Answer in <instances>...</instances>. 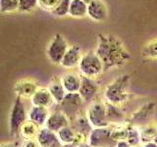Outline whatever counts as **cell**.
<instances>
[{"instance_id": "obj_14", "label": "cell", "mask_w": 157, "mask_h": 147, "mask_svg": "<svg viewBox=\"0 0 157 147\" xmlns=\"http://www.w3.org/2000/svg\"><path fill=\"white\" fill-rule=\"evenodd\" d=\"M70 125H71V121L69 120V118L61 110L56 108L55 111H52L50 113V116H49L45 124V127L57 134L63 127L68 126Z\"/></svg>"}, {"instance_id": "obj_1", "label": "cell", "mask_w": 157, "mask_h": 147, "mask_svg": "<svg viewBox=\"0 0 157 147\" xmlns=\"http://www.w3.org/2000/svg\"><path fill=\"white\" fill-rule=\"evenodd\" d=\"M95 53L103 63L104 72L124 66L131 59V54L124 43L110 33L98 34Z\"/></svg>"}, {"instance_id": "obj_4", "label": "cell", "mask_w": 157, "mask_h": 147, "mask_svg": "<svg viewBox=\"0 0 157 147\" xmlns=\"http://www.w3.org/2000/svg\"><path fill=\"white\" fill-rule=\"evenodd\" d=\"M86 117L93 129L110 126L106 115V102L104 99H96L86 108Z\"/></svg>"}, {"instance_id": "obj_36", "label": "cell", "mask_w": 157, "mask_h": 147, "mask_svg": "<svg viewBox=\"0 0 157 147\" xmlns=\"http://www.w3.org/2000/svg\"><path fill=\"white\" fill-rule=\"evenodd\" d=\"M0 147H18L15 145L13 142H1Z\"/></svg>"}, {"instance_id": "obj_38", "label": "cell", "mask_w": 157, "mask_h": 147, "mask_svg": "<svg viewBox=\"0 0 157 147\" xmlns=\"http://www.w3.org/2000/svg\"><path fill=\"white\" fill-rule=\"evenodd\" d=\"M153 141H154V142H155V143L157 144V134H156V136H155V138L153 139Z\"/></svg>"}, {"instance_id": "obj_19", "label": "cell", "mask_w": 157, "mask_h": 147, "mask_svg": "<svg viewBox=\"0 0 157 147\" xmlns=\"http://www.w3.org/2000/svg\"><path fill=\"white\" fill-rule=\"evenodd\" d=\"M50 113L51 112L49 111V109H46V108L32 106L28 112V120L34 123L39 127H44L50 116Z\"/></svg>"}, {"instance_id": "obj_22", "label": "cell", "mask_w": 157, "mask_h": 147, "mask_svg": "<svg viewBox=\"0 0 157 147\" xmlns=\"http://www.w3.org/2000/svg\"><path fill=\"white\" fill-rule=\"evenodd\" d=\"M41 127L31 121H26L20 129L19 134L23 139H36L37 134Z\"/></svg>"}, {"instance_id": "obj_37", "label": "cell", "mask_w": 157, "mask_h": 147, "mask_svg": "<svg viewBox=\"0 0 157 147\" xmlns=\"http://www.w3.org/2000/svg\"><path fill=\"white\" fill-rule=\"evenodd\" d=\"M82 1H83V2L86 3V4H90V3L92 1V0H82Z\"/></svg>"}, {"instance_id": "obj_16", "label": "cell", "mask_w": 157, "mask_h": 147, "mask_svg": "<svg viewBox=\"0 0 157 147\" xmlns=\"http://www.w3.org/2000/svg\"><path fill=\"white\" fill-rule=\"evenodd\" d=\"M108 15V10L102 0H92L87 4V17L94 22H104Z\"/></svg>"}, {"instance_id": "obj_34", "label": "cell", "mask_w": 157, "mask_h": 147, "mask_svg": "<svg viewBox=\"0 0 157 147\" xmlns=\"http://www.w3.org/2000/svg\"><path fill=\"white\" fill-rule=\"evenodd\" d=\"M115 147H132V146L129 144V142H128L127 140H122V141L117 142Z\"/></svg>"}, {"instance_id": "obj_9", "label": "cell", "mask_w": 157, "mask_h": 147, "mask_svg": "<svg viewBox=\"0 0 157 147\" xmlns=\"http://www.w3.org/2000/svg\"><path fill=\"white\" fill-rule=\"evenodd\" d=\"M87 142L91 147H115L117 144L111 137V126L93 129L88 135Z\"/></svg>"}, {"instance_id": "obj_15", "label": "cell", "mask_w": 157, "mask_h": 147, "mask_svg": "<svg viewBox=\"0 0 157 147\" xmlns=\"http://www.w3.org/2000/svg\"><path fill=\"white\" fill-rule=\"evenodd\" d=\"M82 53L81 47L77 45V44H73V45L69 46L66 54L64 55L62 62L60 65L67 70H71V69H75L78 67V64L82 59Z\"/></svg>"}, {"instance_id": "obj_21", "label": "cell", "mask_w": 157, "mask_h": 147, "mask_svg": "<svg viewBox=\"0 0 157 147\" xmlns=\"http://www.w3.org/2000/svg\"><path fill=\"white\" fill-rule=\"evenodd\" d=\"M71 126L75 130L76 132H80V134H85L86 136H87V138H88V135L90 134V132L93 130L91 124L86 117V110L81 112L80 114L71 122Z\"/></svg>"}, {"instance_id": "obj_20", "label": "cell", "mask_w": 157, "mask_h": 147, "mask_svg": "<svg viewBox=\"0 0 157 147\" xmlns=\"http://www.w3.org/2000/svg\"><path fill=\"white\" fill-rule=\"evenodd\" d=\"M47 88H48L49 92L51 93L54 100H55L56 105L60 104L67 94L65 88H64V86L62 85L61 77H59V76H53L50 78V81H49V83L47 85Z\"/></svg>"}, {"instance_id": "obj_12", "label": "cell", "mask_w": 157, "mask_h": 147, "mask_svg": "<svg viewBox=\"0 0 157 147\" xmlns=\"http://www.w3.org/2000/svg\"><path fill=\"white\" fill-rule=\"evenodd\" d=\"M106 102V101H105ZM106 115L110 126H119L129 124V116L121 106L106 102Z\"/></svg>"}, {"instance_id": "obj_17", "label": "cell", "mask_w": 157, "mask_h": 147, "mask_svg": "<svg viewBox=\"0 0 157 147\" xmlns=\"http://www.w3.org/2000/svg\"><path fill=\"white\" fill-rule=\"evenodd\" d=\"M36 141L38 142L39 147H62L60 139L56 132H54L47 127H41L39 130Z\"/></svg>"}, {"instance_id": "obj_23", "label": "cell", "mask_w": 157, "mask_h": 147, "mask_svg": "<svg viewBox=\"0 0 157 147\" xmlns=\"http://www.w3.org/2000/svg\"><path fill=\"white\" fill-rule=\"evenodd\" d=\"M69 16L73 18H83L87 16V4L82 0H71Z\"/></svg>"}, {"instance_id": "obj_25", "label": "cell", "mask_w": 157, "mask_h": 147, "mask_svg": "<svg viewBox=\"0 0 157 147\" xmlns=\"http://www.w3.org/2000/svg\"><path fill=\"white\" fill-rule=\"evenodd\" d=\"M141 56L144 59L157 60V37L144 44L141 49Z\"/></svg>"}, {"instance_id": "obj_2", "label": "cell", "mask_w": 157, "mask_h": 147, "mask_svg": "<svg viewBox=\"0 0 157 147\" xmlns=\"http://www.w3.org/2000/svg\"><path fill=\"white\" fill-rule=\"evenodd\" d=\"M130 81L129 75H122L113 80L105 87L103 92V99L111 104L123 107L130 100Z\"/></svg>"}, {"instance_id": "obj_32", "label": "cell", "mask_w": 157, "mask_h": 147, "mask_svg": "<svg viewBox=\"0 0 157 147\" xmlns=\"http://www.w3.org/2000/svg\"><path fill=\"white\" fill-rule=\"evenodd\" d=\"M59 0H38V6L45 11L51 12L56 7Z\"/></svg>"}, {"instance_id": "obj_31", "label": "cell", "mask_w": 157, "mask_h": 147, "mask_svg": "<svg viewBox=\"0 0 157 147\" xmlns=\"http://www.w3.org/2000/svg\"><path fill=\"white\" fill-rule=\"evenodd\" d=\"M36 6H38V0H19V11L21 12H31Z\"/></svg>"}, {"instance_id": "obj_18", "label": "cell", "mask_w": 157, "mask_h": 147, "mask_svg": "<svg viewBox=\"0 0 157 147\" xmlns=\"http://www.w3.org/2000/svg\"><path fill=\"white\" fill-rule=\"evenodd\" d=\"M82 76L80 74L68 72L61 76L62 85L67 93H78L81 87Z\"/></svg>"}, {"instance_id": "obj_26", "label": "cell", "mask_w": 157, "mask_h": 147, "mask_svg": "<svg viewBox=\"0 0 157 147\" xmlns=\"http://www.w3.org/2000/svg\"><path fill=\"white\" fill-rule=\"evenodd\" d=\"M140 130L142 144L145 143V142L153 141L157 134V125L151 124V123L145 126H140Z\"/></svg>"}, {"instance_id": "obj_27", "label": "cell", "mask_w": 157, "mask_h": 147, "mask_svg": "<svg viewBox=\"0 0 157 147\" xmlns=\"http://www.w3.org/2000/svg\"><path fill=\"white\" fill-rule=\"evenodd\" d=\"M129 124L119 125V126H111V137L112 139L119 142L122 140H126L128 136V130H129Z\"/></svg>"}, {"instance_id": "obj_35", "label": "cell", "mask_w": 157, "mask_h": 147, "mask_svg": "<svg viewBox=\"0 0 157 147\" xmlns=\"http://www.w3.org/2000/svg\"><path fill=\"white\" fill-rule=\"evenodd\" d=\"M141 147H157V144L154 141H149V142H145L141 145Z\"/></svg>"}, {"instance_id": "obj_3", "label": "cell", "mask_w": 157, "mask_h": 147, "mask_svg": "<svg viewBox=\"0 0 157 147\" xmlns=\"http://www.w3.org/2000/svg\"><path fill=\"white\" fill-rule=\"evenodd\" d=\"M78 68L81 76L93 78V80L100 77L102 74L104 73L103 63L95 51H87L86 53H82Z\"/></svg>"}, {"instance_id": "obj_7", "label": "cell", "mask_w": 157, "mask_h": 147, "mask_svg": "<svg viewBox=\"0 0 157 147\" xmlns=\"http://www.w3.org/2000/svg\"><path fill=\"white\" fill-rule=\"evenodd\" d=\"M69 48V44L62 34L56 33L49 41L46 48V56L51 63L60 65L64 55Z\"/></svg>"}, {"instance_id": "obj_39", "label": "cell", "mask_w": 157, "mask_h": 147, "mask_svg": "<svg viewBox=\"0 0 157 147\" xmlns=\"http://www.w3.org/2000/svg\"><path fill=\"white\" fill-rule=\"evenodd\" d=\"M137 147H141V146H137Z\"/></svg>"}, {"instance_id": "obj_40", "label": "cell", "mask_w": 157, "mask_h": 147, "mask_svg": "<svg viewBox=\"0 0 157 147\" xmlns=\"http://www.w3.org/2000/svg\"><path fill=\"white\" fill-rule=\"evenodd\" d=\"M62 147H64V146H62Z\"/></svg>"}, {"instance_id": "obj_24", "label": "cell", "mask_w": 157, "mask_h": 147, "mask_svg": "<svg viewBox=\"0 0 157 147\" xmlns=\"http://www.w3.org/2000/svg\"><path fill=\"white\" fill-rule=\"evenodd\" d=\"M126 140L129 142V144L132 147L141 146L142 145V141H141V134H140V126H134V125H132L130 123L129 130H128V136H127Z\"/></svg>"}, {"instance_id": "obj_28", "label": "cell", "mask_w": 157, "mask_h": 147, "mask_svg": "<svg viewBox=\"0 0 157 147\" xmlns=\"http://www.w3.org/2000/svg\"><path fill=\"white\" fill-rule=\"evenodd\" d=\"M57 135L60 139L61 143L64 145H69V144H72L74 139H75V136H76V131L73 127L70 126L63 127L61 130H59L57 132Z\"/></svg>"}, {"instance_id": "obj_11", "label": "cell", "mask_w": 157, "mask_h": 147, "mask_svg": "<svg viewBox=\"0 0 157 147\" xmlns=\"http://www.w3.org/2000/svg\"><path fill=\"white\" fill-rule=\"evenodd\" d=\"M38 83L33 78H23L18 81L14 85V92L16 96L23 99H31L33 95L38 89Z\"/></svg>"}, {"instance_id": "obj_5", "label": "cell", "mask_w": 157, "mask_h": 147, "mask_svg": "<svg viewBox=\"0 0 157 147\" xmlns=\"http://www.w3.org/2000/svg\"><path fill=\"white\" fill-rule=\"evenodd\" d=\"M28 112L25 99L16 96L9 116V131L11 135L19 134L22 125L28 121Z\"/></svg>"}, {"instance_id": "obj_13", "label": "cell", "mask_w": 157, "mask_h": 147, "mask_svg": "<svg viewBox=\"0 0 157 147\" xmlns=\"http://www.w3.org/2000/svg\"><path fill=\"white\" fill-rule=\"evenodd\" d=\"M32 106L36 107H43L46 109H51V107L56 105L55 100L52 97L51 93L49 92L47 87H41L39 86L36 92L33 95V97L29 99Z\"/></svg>"}, {"instance_id": "obj_29", "label": "cell", "mask_w": 157, "mask_h": 147, "mask_svg": "<svg viewBox=\"0 0 157 147\" xmlns=\"http://www.w3.org/2000/svg\"><path fill=\"white\" fill-rule=\"evenodd\" d=\"M70 5H71V0H59L56 7L50 13L56 17H65L67 15H69Z\"/></svg>"}, {"instance_id": "obj_10", "label": "cell", "mask_w": 157, "mask_h": 147, "mask_svg": "<svg viewBox=\"0 0 157 147\" xmlns=\"http://www.w3.org/2000/svg\"><path fill=\"white\" fill-rule=\"evenodd\" d=\"M98 93H99V85L96 82V80L82 76L78 94L81 95L86 106L96 99Z\"/></svg>"}, {"instance_id": "obj_30", "label": "cell", "mask_w": 157, "mask_h": 147, "mask_svg": "<svg viewBox=\"0 0 157 147\" xmlns=\"http://www.w3.org/2000/svg\"><path fill=\"white\" fill-rule=\"evenodd\" d=\"M19 10V0H0V12L13 13Z\"/></svg>"}, {"instance_id": "obj_8", "label": "cell", "mask_w": 157, "mask_h": 147, "mask_svg": "<svg viewBox=\"0 0 157 147\" xmlns=\"http://www.w3.org/2000/svg\"><path fill=\"white\" fill-rule=\"evenodd\" d=\"M156 112V103L153 101L145 102L144 104L140 106L136 110L129 116V121L132 125L136 126H142L150 124L152 118L154 117Z\"/></svg>"}, {"instance_id": "obj_6", "label": "cell", "mask_w": 157, "mask_h": 147, "mask_svg": "<svg viewBox=\"0 0 157 147\" xmlns=\"http://www.w3.org/2000/svg\"><path fill=\"white\" fill-rule=\"evenodd\" d=\"M56 107L59 110H61L69 118V120L72 122L81 112L86 110V105L78 92L67 93L63 101L60 104L56 105Z\"/></svg>"}, {"instance_id": "obj_33", "label": "cell", "mask_w": 157, "mask_h": 147, "mask_svg": "<svg viewBox=\"0 0 157 147\" xmlns=\"http://www.w3.org/2000/svg\"><path fill=\"white\" fill-rule=\"evenodd\" d=\"M19 147H39L36 139H23Z\"/></svg>"}]
</instances>
